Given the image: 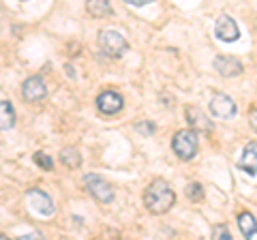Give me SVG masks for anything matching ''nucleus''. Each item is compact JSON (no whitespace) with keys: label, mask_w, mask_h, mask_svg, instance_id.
Instances as JSON below:
<instances>
[{"label":"nucleus","mask_w":257,"mask_h":240,"mask_svg":"<svg viewBox=\"0 0 257 240\" xmlns=\"http://www.w3.org/2000/svg\"><path fill=\"white\" fill-rule=\"evenodd\" d=\"M176 204V193L165 180H152L144 191V206L148 208L152 214H163Z\"/></svg>","instance_id":"1"},{"label":"nucleus","mask_w":257,"mask_h":240,"mask_svg":"<svg viewBox=\"0 0 257 240\" xmlns=\"http://www.w3.org/2000/svg\"><path fill=\"white\" fill-rule=\"evenodd\" d=\"M15 125V109L9 101L0 99V131H9Z\"/></svg>","instance_id":"13"},{"label":"nucleus","mask_w":257,"mask_h":240,"mask_svg":"<svg viewBox=\"0 0 257 240\" xmlns=\"http://www.w3.org/2000/svg\"><path fill=\"white\" fill-rule=\"evenodd\" d=\"M99 47L109 58H120L128 50V41L116 30H103L99 35Z\"/></svg>","instance_id":"3"},{"label":"nucleus","mask_w":257,"mask_h":240,"mask_svg":"<svg viewBox=\"0 0 257 240\" xmlns=\"http://www.w3.org/2000/svg\"><path fill=\"white\" fill-rule=\"evenodd\" d=\"M26 197H28L30 206L35 208L39 214H43V217H52V214L56 212V206L52 202V197L47 195L43 189H28L26 191Z\"/></svg>","instance_id":"7"},{"label":"nucleus","mask_w":257,"mask_h":240,"mask_svg":"<svg viewBox=\"0 0 257 240\" xmlns=\"http://www.w3.org/2000/svg\"><path fill=\"white\" fill-rule=\"evenodd\" d=\"M240 170L248 176L257 174V142H248L242 150V159H240Z\"/></svg>","instance_id":"12"},{"label":"nucleus","mask_w":257,"mask_h":240,"mask_svg":"<svg viewBox=\"0 0 257 240\" xmlns=\"http://www.w3.org/2000/svg\"><path fill=\"white\" fill-rule=\"evenodd\" d=\"M96 107H99L101 114L114 116V114H118V111H122L124 99H122V94L116 92V90H105L96 97Z\"/></svg>","instance_id":"6"},{"label":"nucleus","mask_w":257,"mask_h":240,"mask_svg":"<svg viewBox=\"0 0 257 240\" xmlns=\"http://www.w3.org/2000/svg\"><path fill=\"white\" fill-rule=\"evenodd\" d=\"M126 5H131V7H144V5H148L152 3V0H124Z\"/></svg>","instance_id":"22"},{"label":"nucleus","mask_w":257,"mask_h":240,"mask_svg":"<svg viewBox=\"0 0 257 240\" xmlns=\"http://www.w3.org/2000/svg\"><path fill=\"white\" fill-rule=\"evenodd\" d=\"M45 94H47V86L43 82V77L32 75V77H28L26 82L22 84V97L26 99V101H30V103L43 101Z\"/></svg>","instance_id":"8"},{"label":"nucleus","mask_w":257,"mask_h":240,"mask_svg":"<svg viewBox=\"0 0 257 240\" xmlns=\"http://www.w3.org/2000/svg\"><path fill=\"white\" fill-rule=\"evenodd\" d=\"M35 163L39 165V167H43L45 172H52L54 170V161H52V157L50 155H45V153H35Z\"/></svg>","instance_id":"18"},{"label":"nucleus","mask_w":257,"mask_h":240,"mask_svg":"<svg viewBox=\"0 0 257 240\" xmlns=\"http://www.w3.org/2000/svg\"><path fill=\"white\" fill-rule=\"evenodd\" d=\"M210 111H212V116L216 118H223V120H229V118H234L236 116V103L231 97H227V94H223V92H214L212 94V99H210Z\"/></svg>","instance_id":"5"},{"label":"nucleus","mask_w":257,"mask_h":240,"mask_svg":"<svg viewBox=\"0 0 257 240\" xmlns=\"http://www.w3.org/2000/svg\"><path fill=\"white\" fill-rule=\"evenodd\" d=\"M214 69H216V73L223 77H238L242 73V62L238 58H231V56H216Z\"/></svg>","instance_id":"11"},{"label":"nucleus","mask_w":257,"mask_h":240,"mask_svg":"<svg viewBox=\"0 0 257 240\" xmlns=\"http://www.w3.org/2000/svg\"><path fill=\"white\" fill-rule=\"evenodd\" d=\"M248 123H251V127H253L255 133H257V107L251 109V114H248Z\"/></svg>","instance_id":"21"},{"label":"nucleus","mask_w":257,"mask_h":240,"mask_svg":"<svg viewBox=\"0 0 257 240\" xmlns=\"http://www.w3.org/2000/svg\"><path fill=\"white\" fill-rule=\"evenodd\" d=\"M84 182H86L88 193H90L99 204H111V199H114V187H111L105 178L88 174L84 178Z\"/></svg>","instance_id":"4"},{"label":"nucleus","mask_w":257,"mask_h":240,"mask_svg":"<svg viewBox=\"0 0 257 240\" xmlns=\"http://www.w3.org/2000/svg\"><path fill=\"white\" fill-rule=\"evenodd\" d=\"M172 148H174V153L178 159H182V161H191V159L197 155V148H199L197 131H193V129L178 131L172 140Z\"/></svg>","instance_id":"2"},{"label":"nucleus","mask_w":257,"mask_h":240,"mask_svg":"<svg viewBox=\"0 0 257 240\" xmlns=\"http://www.w3.org/2000/svg\"><path fill=\"white\" fill-rule=\"evenodd\" d=\"M212 238H221V240H231V234H229V229L225 227V225H216L212 229Z\"/></svg>","instance_id":"19"},{"label":"nucleus","mask_w":257,"mask_h":240,"mask_svg":"<svg viewBox=\"0 0 257 240\" xmlns=\"http://www.w3.org/2000/svg\"><path fill=\"white\" fill-rule=\"evenodd\" d=\"M184 116H187V123H189V127L193 131H197V133H212L214 131L212 120L208 118L199 107L189 105L187 109H184Z\"/></svg>","instance_id":"10"},{"label":"nucleus","mask_w":257,"mask_h":240,"mask_svg":"<svg viewBox=\"0 0 257 240\" xmlns=\"http://www.w3.org/2000/svg\"><path fill=\"white\" fill-rule=\"evenodd\" d=\"M135 131H138L140 135H152L155 133V125L152 123H138L135 125Z\"/></svg>","instance_id":"20"},{"label":"nucleus","mask_w":257,"mask_h":240,"mask_svg":"<svg viewBox=\"0 0 257 240\" xmlns=\"http://www.w3.org/2000/svg\"><path fill=\"white\" fill-rule=\"evenodd\" d=\"M60 161H62V165H67V167H71V170H75V167H79L82 165V155H79V150L77 148H64L62 153H60Z\"/></svg>","instance_id":"16"},{"label":"nucleus","mask_w":257,"mask_h":240,"mask_svg":"<svg viewBox=\"0 0 257 240\" xmlns=\"http://www.w3.org/2000/svg\"><path fill=\"white\" fill-rule=\"evenodd\" d=\"M0 238H5V234H0Z\"/></svg>","instance_id":"23"},{"label":"nucleus","mask_w":257,"mask_h":240,"mask_svg":"<svg viewBox=\"0 0 257 240\" xmlns=\"http://www.w3.org/2000/svg\"><path fill=\"white\" fill-rule=\"evenodd\" d=\"M214 35L219 41L225 43H231V41H238L240 37V30H238V24L229 18V15H219V20L214 24Z\"/></svg>","instance_id":"9"},{"label":"nucleus","mask_w":257,"mask_h":240,"mask_svg":"<svg viewBox=\"0 0 257 240\" xmlns=\"http://www.w3.org/2000/svg\"><path fill=\"white\" fill-rule=\"evenodd\" d=\"M238 227L246 238H257V221L253 219L251 212H240L238 214Z\"/></svg>","instance_id":"15"},{"label":"nucleus","mask_w":257,"mask_h":240,"mask_svg":"<svg viewBox=\"0 0 257 240\" xmlns=\"http://www.w3.org/2000/svg\"><path fill=\"white\" fill-rule=\"evenodd\" d=\"M86 11L92 18H107L111 15V3L109 0H86Z\"/></svg>","instance_id":"14"},{"label":"nucleus","mask_w":257,"mask_h":240,"mask_svg":"<svg viewBox=\"0 0 257 240\" xmlns=\"http://www.w3.org/2000/svg\"><path fill=\"white\" fill-rule=\"evenodd\" d=\"M187 197L191 199V202L204 199V187L199 185V182H191V185H187Z\"/></svg>","instance_id":"17"}]
</instances>
